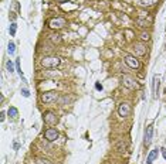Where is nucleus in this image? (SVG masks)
Wrapping results in <instances>:
<instances>
[{
    "label": "nucleus",
    "mask_w": 166,
    "mask_h": 164,
    "mask_svg": "<svg viewBox=\"0 0 166 164\" xmlns=\"http://www.w3.org/2000/svg\"><path fill=\"white\" fill-rule=\"evenodd\" d=\"M55 2H58V3H64V2H67V0H55Z\"/></svg>",
    "instance_id": "obj_28"
},
{
    "label": "nucleus",
    "mask_w": 166,
    "mask_h": 164,
    "mask_svg": "<svg viewBox=\"0 0 166 164\" xmlns=\"http://www.w3.org/2000/svg\"><path fill=\"white\" fill-rule=\"evenodd\" d=\"M158 153H159V150L158 149H153L151 151V153L148 154V157H146V164H152L153 161H155V158L158 157Z\"/></svg>",
    "instance_id": "obj_11"
},
{
    "label": "nucleus",
    "mask_w": 166,
    "mask_h": 164,
    "mask_svg": "<svg viewBox=\"0 0 166 164\" xmlns=\"http://www.w3.org/2000/svg\"><path fill=\"white\" fill-rule=\"evenodd\" d=\"M16 30H17L16 23H11L10 27H9V33H10V36H14V34H16Z\"/></svg>",
    "instance_id": "obj_17"
},
{
    "label": "nucleus",
    "mask_w": 166,
    "mask_h": 164,
    "mask_svg": "<svg viewBox=\"0 0 166 164\" xmlns=\"http://www.w3.org/2000/svg\"><path fill=\"white\" fill-rule=\"evenodd\" d=\"M133 51H135L136 55H145L146 54V45L142 43H136L133 45Z\"/></svg>",
    "instance_id": "obj_10"
},
{
    "label": "nucleus",
    "mask_w": 166,
    "mask_h": 164,
    "mask_svg": "<svg viewBox=\"0 0 166 164\" xmlns=\"http://www.w3.org/2000/svg\"><path fill=\"white\" fill-rule=\"evenodd\" d=\"M48 26H50V29H53V30L63 29V27L65 26V18H63V17H55V18H53V20H50Z\"/></svg>",
    "instance_id": "obj_3"
},
{
    "label": "nucleus",
    "mask_w": 166,
    "mask_h": 164,
    "mask_svg": "<svg viewBox=\"0 0 166 164\" xmlns=\"http://www.w3.org/2000/svg\"><path fill=\"white\" fill-rule=\"evenodd\" d=\"M125 149H126V143L121 142V143L118 144V150H119V151H125Z\"/></svg>",
    "instance_id": "obj_21"
},
{
    "label": "nucleus",
    "mask_w": 166,
    "mask_h": 164,
    "mask_svg": "<svg viewBox=\"0 0 166 164\" xmlns=\"http://www.w3.org/2000/svg\"><path fill=\"white\" fill-rule=\"evenodd\" d=\"M18 147H20V144H18V143H17V142H14V149H16V150H17V149H18Z\"/></svg>",
    "instance_id": "obj_27"
},
{
    "label": "nucleus",
    "mask_w": 166,
    "mask_h": 164,
    "mask_svg": "<svg viewBox=\"0 0 166 164\" xmlns=\"http://www.w3.org/2000/svg\"><path fill=\"white\" fill-rule=\"evenodd\" d=\"M121 84L125 88H128V89H138V88H139V84H138L131 75H124V77L121 78Z\"/></svg>",
    "instance_id": "obj_1"
},
{
    "label": "nucleus",
    "mask_w": 166,
    "mask_h": 164,
    "mask_svg": "<svg viewBox=\"0 0 166 164\" xmlns=\"http://www.w3.org/2000/svg\"><path fill=\"white\" fill-rule=\"evenodd\" d=\"M37 164H50V163H48L47 160H38L37 161Z\"/></svg>",
    "instance_id": "obj_24"
},
{
    "label": "nucleus",
    "mask_w": 166,
    "mask_h": 164,
    "mask_svg": "<svg viewBox=\"0 0 166 164\" xmlns=\"http://www.w3.org/2000/svg\"><path fill=\"white\" fill-rule=\"evenodd\" d=\"M4 117H6V113H4V112H2V117H0V120H2V122H4Z\"/></svg>",
    "instance_id": "obj_25"
},
{
    "label": "nucleus",
    "mask_w": 166,
    "mask_h": 164,
    "mask_svg": "<svg viewBox=\"0 0 166 164\" xmlns=\"http://www.w3.org/2000/svg\"><path fill=\"white\" fill-rule=\"evenodd\" d=\"M6 68H7L9 72H13L14 71V67H13V62L11 61H7V64H6Z\"/></svg>",
    "instance_id": "obj_18"
},
{
    "label": "nucleus",
    "mask_w": 166,
    "mask_h": 164,
    "mask_svg": "<svg viewBox=\"0 0 166 164\" xmlns=\"http://www.w3.org/2000/svg\"><path fill=\"white\" fill-rule=\"evenodd\" d=\"M16 69H17V72H18V75L20 77H23V71H22V68H20V61H16Z\"/></svg>",
    "instance_id": "obj_19"
},
{
    "label": "nucleus",
    "mask_w": 166,
    "mask_h": 164,
    "mask_svg": "<svg viewBox=\"0 0 166 164\" xmlns=\"http://www.w3.org/2000/svg\"><path fill=\"white\" fill-rule=\"evenodd\" d=\"M125 62H126V65L131 67V68H133V69H138L140 67L139 61H138L135 57H132V55H126V57H125Z\"/></svg>",
    "instance_id": "obj_8"
},
{
    "label": "nucleus",
    "mask_w": 166,
    "mask_h": 164,
    "mask_svg": "<svg viewBox=\"0 0 166 164\" xmlns=\"http://www.w3.org/2000/svg\"><path fill=\"white\" fill-rule=\"evenodd\" d=\"M58 99V93L54 91H50V92H45L41 95V101L44 103H51V102H55Z\"/></svg>",
    "instance_id": "obj_4"
},
{
    "label": "nucleus",
    "mask_w": 166,
    "mask_h": 164,
    "mask_svg": "<svg viewBox=\"0 0 166 164\" xmlns=\"http://www.w3.org/2000/svg\"><path fill=\"white\" fill-rule=\"evenodd\" d=\"M118 115L121 117H126L131 115V105L128 102H122L118 108Z\"/></svg>",
    "instance_id": "obj_5"
},
{
    "label": "nucleus",
    "mask_w": 166,
    "mask_h": 164,
    "mask_svg": "<svg viewBox=\"0 0 166 164\" xmlns=\"http://www.w3.org/2000/svg\"><path fill=\"white\" fill-rule=\"evenodd\" d=\"M22 95L24 96V98H29V96H30V92H29L27 88H22Z\"/></svg>",
    "instance_id": "obj_20"
},
{
    "label": "nucleus",
    "mask_w": 166,
    "mask_h": 164,
    "mask_svg": "<svg viewBox=\"0 0 166 164\" xmlns=\"http://www.w3.org/2000/svg\"><path fill=\"white\" fill-rule=\"evenodd\" d=\"M152 84H153V96H156V93H158V89H159V78L156 77H153V79H152Z\"/></svg>",
    "instance_id": "obj_13"
},
{
    "label": "nucleus",
    "mask_w": 166,
    "mask_h": 164,
    "mask_svg": "<svg viewBox=\"0 0 166 164\" xmlns=\"http://www.w3.org/2000/svg\"><path fill=\"white\" fill-rule=\"evenodd\" d=\"M159 0H140V4L144 7H151V6H155Z\"/></svg>",
    "instance_id": "obj_14"
},
{
    "label": "nucleus",
    "mask_w": 166,
    "mask_h": 164,
    "mask_svg": "<svg viewBox=\"0 0 166 164\" xmlns=\"http://www.w3.org/2000/svg\"><path fill=\"white\" fill-rule=\"evenodd\" d=\"M160 151H162L163 157H165V160H166V149H160Z\"/></svg>",
    "instance_id": "obj_26"
},
{
    "label": "nucleus",
    "mask_w": 166,
    "mask_h": 164,
    "mask_svg": "<svg viewBox=\"0 0 166 164\" xmlns=\"http://www.w3.org/2000/svg\"><path fill=\"white\" fill-rule=\"evenodd\" d=\"M95 89H97V91H102V85L97 82V84H95Z\"/></svg>",
    "instance_id": "obj_23"
},
{
    "label": "nucleus",
    "mask_w": 166,
    "mask_h": 164,
    "mask_svg": "<svg viewBox=\"0 0 166 164\" xmlns=\"http://www.w3.org/2000/svg\"><path fill=\"white\" fill-rule=\"evenodd\" d=\"M7 113H9V116H10L11 119H16V117L18 116V110L16 109V108H13V106H10V108H9Z\"/></svg>",
    "instance_id": "obj_15"
},
{
    "label": "nucleus",
    "mask_w": 166,
    "mask_h": 164,
    "mask_svg": "<svg viewBox=\"0 0 166 164\" xmlns=\"http://www.w3.org/2000/svg\"><path fill=\"white\" fill-rule=\"evenodd\" d=\"M60 62H61V59L58 57H45L41 59V65L45 68H55L60 65Z\"/></svg>",
    "instance_id": "obj_2"
},
{
    "label": "nucleus",
    "mask_w": 166,
    "mask_h": 164,
    "mask_svg": "<svg viewBox=\"0 0 166 164\" xmlns=\"http://www.w3.org/2000/svg\"><path fill=\"white\" fill-rule=\"evenodd\" d=\"M44 137L48 142H54V140L58 139V132L55 130V129H47V130L44 132Z\"/></svg>",
    "instance_id": "obj_7"
},
{
    "label": "nucleus",
    "mask_w": 166,
    "mask_h": 164,
    "mask_svg": "<svg viewBox=\"0 0 166 164\" xmlns=\"http://www.w3.org/2000/svg\"><path fill=\"white\" fill-rule=\"evenodd\" d=\"M152 136H153V124H149L145 130V139H144V143L145 146H149L152 142Z\"/></svg>",
    "instance_id": "obj_6"
},
{
    "label": "nucleus",
    "mask_w": 166,
    "mask_h": 164,
    "mask_svg": "<svg viewBox=\"0 0 166 164\" xmlns=\"http://www.w3.org/2000/svg\"><path fill=\"white\" fill-rule=\"evenodd\" d=\"M44 122L47 124H50V126H51V124H55L57 123V122H58V119H57V116H55L54 113H51V112H47L44 115Z\"/></svg>",
    "instance_id": "obj_9"
},
{
    "label": "nucleus",
    "mask_w": 166,
    "mask_h": 164,
    "mask_svg": "<svg viewBox=\"0 0 166 164\" xmlns=\"http://www.w3.org/2000/svg\"><path fill=\"white\" fill-rule=\"evenodd\" d=\"M48 37H50V41H51V43H54V44L61 43V36H60V34L53 33V34H50Z\"/></svg>",
    "instance_id": "obj_12"
},
{
    "label": "nucleus",
    "mask_w": 166,
    "mask_h": 164,
    "mask_svg": "<svg viewBox=\"0 0 166 164\" xmlns=\"http://www.w3.org/2000/svg\"><path fill=\"white\" fill-rule=\"evenodd\" d=\"M7 52L10 55H13L16 52V44L13 43V41H10V43H9V45H7Z\"/></svg>",
    "instance_id": "obj_16"
},
{
    "label": "nucleus",
    "mask_w": 166,
    "mask_h": 164,
    "mask_svg": "<svg viewBox=\"0 0 166 164\" xmlns=\"http://www.w3.org/2000/svg\"><path fill=\"white\" fill-rule=\"evenodd\" d=\"M140 38H142V40H149V34H148V33H144V34H142V36H140Z\"/></svg>",
    "instance_id": "obj_22"
}]
</instances>
